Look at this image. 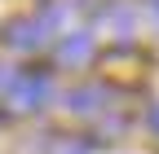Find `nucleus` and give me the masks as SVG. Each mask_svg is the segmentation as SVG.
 <instances>
[{
	"label": "nucleus",
	"instance_id": "4",
	"mask_svg": "<svg viewBox=\"0 0 159 154\" xmlns=\"http://www.w3.org/2000/svg\"><path fill=\"white\" fill-rule=\"evenodd\" d=\"M102 97H111V88H106V84H84V88H75L71 97H66V106H71L75 114H97V110L106 106Z\"/></svg>",
	"mask_w": 159,
	"mask_h": 154
},
{
	"label": "nucleus",
	"instance_id": "2",
	"mask_svg": "<svg viewBox=\"0 0 159 154\" xmlns=\"http://www.w3.org/2000/svg\"><path fill=\"white\" fill-rule=\"evenodd\" d=\"M53 22H57V9H44L35 18H13L5 27V44L9 49H40L53 35Z\"/></svg>",
	"mask_w": 159,
	"mask_h": 154
},
{
	"label": "nucleus",
	"instance_id": "6",
	"mask_svg": "<svg viewBox=\"0 0 159 154\" xmlns=\"http://www.w3.org/2000/svg\"><path fill=\"white\" fill-rule=\"evenodd\" d=\"M150 128H155V132H159V106H155V110H150Z\"/></svg>",
	"mask_w": 159,
	"mask_h": 154
},
{
	"label": "nucleus",
	"instance_id": "7",
	"mask_svg": "<svg viewBox=\"0 0 159 154\" xmlns=\"http://www.w3.org/2000/svg\"><path fill=\"white\" fill-rule=\"evenodd\" d=\"M150 5H155V9H159V0H150Z\"/></svg>",
	"mask_w": 159,
	"mask_h": 154
},
{
	"label": "nucleus",
	"instance_id": "5",
	"mask_svg": "<svg viewBox=\"0 0 159 154\" xmlns=\"http://www.w3.org/2000/svg\"><path fill=\"white\" fill-rule=\"evenodd\" d=\"M53 154H89V141H80V137H57V141H53Z\"/></svg>",
	"mask_w": 159,
	"mask_h": 154
},
{
	"label": "nucleus",
	"instance_id": "3",
	"mask_svg": "<svg viewBox=\"0 0 159 154\" xmlns=\"http://www.w3.org/2000/svg\"><path fill=\"white\" fill-rule=\"evenodd\" d=\"M93 31H71L62 44H57V66H89V57H93Z\"/></svg>",
	"mask_w": 159,
	"mask_h": 154
},
{
	"label": "nucleus",
	"instance_id": "1",
	"mask_svg": "<svg viewBox=\"0 0 159 154\" xmlns=\"http://www.w3.org/2000/svg\"><path fill=\"white\" fill-rule=\"evenodd\" d=\"M53 97V84H49V75H13L9 79V88H5V101H9V110L13 114H31V110H40Z\"/></svg>",
	"mask_w": 159,
	"mask_h": 154
}]
</instances>
